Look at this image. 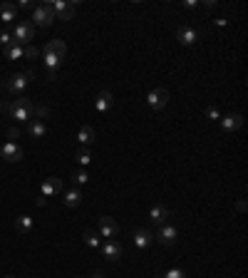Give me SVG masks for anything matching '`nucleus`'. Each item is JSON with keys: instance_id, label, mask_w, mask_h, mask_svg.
<instances>
[{"instance_id": "1", "label": "nucleus", "mask_w": 248, "mask_h": 278, "mask_svg": "<svg viewBox=\"0 0 248 278\" xmlns=\"http://www.w3.org/2000/svg\"><path fill=\"white\" fill-rule=\"evenodd\" d=\"M8 112H10V117H12L15 122H30L32 114H35V102L22 94V97L12 100V104L8 107Z\"/></svg>"}, {"instance_id": "2", "label": "nucleus", "mask_w": 248, "mask_h": 278, "mask_svg": "<svg viewBox=\"0 0 248 278\" xmlns=\"http://www.w3.org/2000/svg\"><path fill=\"white\" fill-rule=\"evenodd\" d=\"M10 35H12V42H15V45L25 48V45H30L32 38H35V25H32V22H18V25L10 30Z\"/></svg>"}, {"instance_id": "3", "label": "nucleus", "mask_w": 248, "mask_h": 278, "mask_svg": "<svg viewBox=\"0 0 248 278\" xmlns=\"http://www.w3.org/2000/svg\"><path fill=\"white\" fill-rule=\"evenodd\" d=\"M30 80H35V72H18V74L8 77L5 87H8V92H10V94L22 97V92H25V87H28V82H30Z\"/></svg>"}, {"instance_id": "4", "label": "nucleus", "mask_w": 248, "mask_h": 278, "mask_svg": "<svg viewBox=\"0 0 248 278\" xmlns=\"http://www.w3.org/2000/svg\"><path fill=\"white\" fill-rule=\"evenodd\" d=\"M32 20H35V25L48 28V25H52L58 18H55V10H52L48 2H42V5H35V8H32Z\"/></svg>"}, {"instance_id": "5", "label": "nucleus", "mask_w": 248, "mask_h": 278, "mask_svg": "<svg viewBox=\"0 0 248 278\" xmlns=\"http://www.w3.org/2000/svg\"><path fill=\"white\" fill-rule=\"evenodd\" d=\"M166 102H169V92H166L164 87H156V90H152V92L146 94V104H149L152 110H164Z\"/></svg>"}, {"instance_id": "6", "label": "nucleus", "mask_w": 248, "mask_h": 278, "mask_svg": "<svg viewBox=\"0 0 248 278\" xmlns=\"http://www.w3.org/2000/svg\"><path fill=\"white\" fill-rule=\"evenodd\" d=\"M176 238H179V231H176L172 224H164V226L159 228V234H156V241H159L162 246H174Z\"/></svg>"}, {"instance_id": "7", "label": "nucleus", "mask_w": 248, "mask_h": 278, "mask_svg": "<svg viewBox=\"0 0 248 278\" xmlns=\"http://www.w3.org/2000/svg\"><path fill=\"white\" fill-rule=\"evenodd\" d=\"M0 154H2L5 162H20L22 159V146L18 142H5L2 149H0Z\"/></svg>"}, {"instance_id": "8", "label": "nucleus", "mask_w": 248, "mask_h": 278, "mask_svg": "<svg viewBox=\"0 0 248 278\" xmlns=\"http://www.w3.org/2000/svg\"><path fill=\"white\" fill-rule=\"evenodd\" d=\"M100 234L110 241V238H114V236L120 234V224H117L112 216H102V218H100Z\"/></svg>"}, {"instance_id": "9", "label": "nucleus", "mask_w": 248, "mask_h": 278, "mask_svg": "<svg viewBox=\"0 0 248 278\" xmlns=\"http://www.w3.org/2000/svg\"><path fill=\"white\" fill-rule=\"evenodd\" d=\"M102 256H104L107 261H120V258H122V244L114 241V238L104 241V244H102Z\"/></svg>"}, {"instance_id": "10", "label": "nucleus", "mask_w": 248, "mask_h": 278, "mask_svg": "<svg viewBox=\"0 0 248 278\" xmlns=\"http://www.w3.org/2000/svg\"><path fill=\"white\" fill-rule=\"evenodd\" d=\"M62 192V179L58 176H50V179H45L42 182V186H40V196H52V194H60Z\"/></svg>"}, {"instance_id": "11", "label": "nucleus", "mask_w": 248, "mask_h": 278, "mask_svg": "<svg viewBox=\"0 0 248 278\" xmlns=\"http://www.w3.org/2000/svg\"><path fill=\"white\" fill-rule=\"evenodd\" d=\"M112 102H114V97H112V92L110 90H102L100 94H97V100H94V110L97 112H110V107H112Z\"/></svg>"}, {"instance_id": "12", "label": "nucleus", "mask_w": 248, "mask_h": 278, "mask_svg": "<svg viewBox=\"0 0 248 278\" xmlns=\"http://www.w3.org/2000/svg\"><path fill=\"white\" fill-rule=\"evenodd\" d=\"M132 238H134V246H136L139 251H146V248H149V244L154 241V236H152L146 228H136Z\"/></svg>"}, {"instance_id": "13", "label": "nucleus", "mask_w": 248, "mask_h": 278, "mask_svg": "<svg viewBox=\"0 0 248 278\" xmlns=\"http://www.w3.org/2000/svg\"><path fill=\"white\" fill-rule=\"evenodd\" d=\"M176 40H179L182 45H194V42L198 40V32H196L194 28L182 25V28H176Z\"/></svg>"}, {"instance_id": "14", "label": "nucleus", "mask_w": 248, "mask_h": 278, "mask_svg": "<svg viewBox=\"0 0 248 278\" xmlns=\"http://www.w3.org/2000/svg\"><path fill=\"white\" fill-rule=\"evenodd\" d=\"M149 218H152L154 224H166V218H172V208L156 204V206H152V211H149Z\"/></svg>"}, {"instance_id": "15", "label": "nucleus", "mask_w": 248, "mask_h": 278, "mask_svg": "<svg viewBox=\"0 0 248 278\" xmlns=\"http://www.w3.org/2000/svg\"><path fill=\"white\" fill-rule=\"evenodd\" d=\"M221 122V127L226 130V132H234V130H238L241 124H244V117L238 114V112H234V114H226L224 120H218Z\"/></svg>"}, {"instance_id": "16", "label": "nucleus", "mask_w": 248, "mask_h": 278, "mask_svg": "<svg viewBox=\"0 0 248 278\" xmlns=\"http://www.w3.org/2000/svg\"><path fill=\"white\" fill-rule=\"evenodd\" d=\"M28 132L35 139H42L48 134V124H45L42 120H30V122H28Z\"/></svg>"}, {"instance_id": "17", "label": "nucleus", "mask_w": 248, "mask_h": 278, "mask_svg": "<svg viewBox=\"0 0 248 278\" xmlns=\"http://www.w3.org/2000/svg\"><path fill=\"white\" fill-rule=\"evenodd\" d=\"M42 52H48V55H55V58H64V52H67V45L62 42V40H50L48 45H45V50Z\"/></svg>"}, {"instance_id": "18", "label": "nucleus", "mask_w": 248, "mask_h": 278, "mask_svg": "<svg viewBox=\"0 0 248 278\" xmlns=\"http://www.w3.org/2000/svg\"><path fill=\"white\" fill-rule=\"evenodd\" d=\"M94 139H97V134H94V130L92 127H80V132H77V142L80 144H84V146H90V144H94Z\"/></svg>"}, {"instance_id": "19", "label": "nucleus", "mask_w": 248, "mask_h": 278, "mask_svg": "<svg viewBox=\"0 0 248 278\" xmlns=\"http://www.w3.org/2000/svg\"><path fill=\"white\" fill-rule=\"evenodd\" d=\"M15 15H18V5H12V2H2L0 5V20L2 22H12Z\"/></svg>"}, {"instance_id": "20", "label": "nucleus", "mask_w": 248, "mask_h": 278, "mask_svg": "<svg viewBox=\"0 0 248 278\" xmlns=\"http://www.w3.org/2000/svg\"><path fill=\"white\" fill-rule=\"evenodd\" d=\"M84 244H87L90 248H100V246H102V241H100V234H97L94 228H87V231H84Z\"/></svg>"}, {"instance_id": "21", "label": "nucleus", "mask_w": 248, "mask_h": 278, "mask_svg": "<svg viewBox=\"0 0 248 278\" xmlns=\"http://www.w3.org/2000/svg\"><path fill=\"white\" fill-rule=\"evenodd\" d=\"M80 202H82V194H80L77 189H72V192H67V194H64V206H67V208L80 206Z\"/></svg>"}, {"instance_id": "22", "label": "nucleus", "mask_w": 248, "mask_h": 278, "mask_svg": "<svg viewBox=\"0 0 248 278\" xmlns=\"http://www.w3.org/2000/svg\"><path fill=\"white\" fill-rule=\"evenodd\" d=\"M2 55H5V60H20V58H22V48L12 42V45H8V48L2 50Z\"/></svg>"}, {"instance_id": "23", "label": "nucleus", "mask_w": 248, "mask_h": 278, "mask_svg": "<svg viewBox=\"0 0 248 278\" xmlns=\"http://www.w3.org/2000/svg\"><path fill=\"white\" fill-rule=\"evenodd\" d=\"M42 62H45V68H48V72H58V68H60V58H55V55H48V52H42Z\"/></svg>"}, {"instance_id": "24", "label": "nucleus", "mask_w": 248, "mask_h": 278, "mask_svg": "<svg viewBox=\"0 0 248 278\" xmlns=\"http://www.w3.org/2000/svg\"><path fill=\"white\" fill-rule=\"evenodd\" d=\"M40 55H42V50H40L38 45H25V48H22V58H25V60H38Z\"/></svg>"}, {"instance_id": "25", "label": "nucleus", "mask_w": 248, "mask_h": 278, "mask_svg": "<svg viewBox=\"0 0 248 278\" xmlns=\"http://www.w3.org/2000/svg\"><path fill=\"white\" fill-rule=\"evenodd\" d=\"M15 228L22 231V234H28V231L32 228V218H30V216H18V218H15Z\"/></svg>"}, {"instance_id": "26", "label": "nucleus", "mask_w": 248, "mask_h": 278, "mask_svg": "<svg viewBox=\"0 0 248 278\" xmlns=\"http://www.w3.org/2000/svg\"><path fill=\"white\" fill-rule=\"evenodd\" d=\"M74 162H77L80 166H90V164H92V154H90V152H80V154L74 156Z\"/></svg>"}, {"instance_id": "27", "label": "nucleus", "mask_w": 248, "mask_h": 278, "mask_svg": "<svg viewBox=\"0 0 248 278\" xmlns=\"http://www.w3.org/2000/svg\"><path fill=\"white\" fill-rule=\"evenodd\" d=\"M87 182H90V174H87V172H82V169H80V172H74V184H80V186H82V184H87Z\"/></svg>"}, {"instance_id": "28", "label": "nucleus", "mask_w": 248, "mask_h": 278, "mask_svg": "<svg viewBox=\"0 0 248 278\" xmlns=\"http://www.w3.org/2000/svg\"><path fill=\"white\" fill-rule=\"evenodd\" d=\"M0 45H2V50H5L8 45H12V35H10V30H2V32H0Z\"/></svg>"}, {"instance_id": "29", "label": "nucleus", "mask_w": 248, "mask_h": 278, "mask_svg": "<svg viewBox=\"0 0 248 278\" xmlns=\"http://www.w3.org/2000/svg\"><path fill=\"white\" fill-rule=\"evenodd\" d=\"M164 278H186V274L182 268H169V271L164 274Z\"/></svg>"}, {"instance_id": "30", "label": "nucleus", "mask_w": 248, "mask_h": 278, "mask_svg": "<svg viewBox=\"0 0 248 278\" xmlns=\"http://www.w3.org/2000/svg\"><path fill=\"white\" fill-rule=\"evenodd\" d=\"M35 114H38L40 120H48V117H50V110H48V107H35Z\"/></svg>"}, {"instance_id": "31", "label": "nucleus", "mask_w": 248, "mask_h": 278, "mask_svg": "<svg viewBox=\"0 0 248 278\" xmlns=\"http://www.w3.org/2000/svg\"><path fill=\"white\" fill-rule=\"evenodd\" d=\"M206 117H208V120H221V114H218L216 107H208V110H206Z\"/></svg>"}, {"instance_id": "32", "label": "nucleus", "mask_w": 248, "mask_h": 278, "mask_svg": "<svg viewBox=\"0 0 248 278\" xmlns=\"http://www.w3.org/2000/svg\"><path fill=\"white\" fill-rule=\"evenodd\" d=\"M8 139H12V142L20 139V130H18V127H10V130H8Z\"/></svg>"}, {"instance_id": "33", "label": "nucleus", "mask_w": 248, "mask_h": 278, "mask_svg": "<svg viewBox=\"0 0 248 278\" xmlns=\"http://www.w3.org/2000/svg\"><path fill=\"white\" fill-rule=\"evenodd\" d=\"M18 8H28V10H32V2H30V0H20Z\"/></svg>"}, {"instance_id": "34", "label": "nucleus", "mask_w": 248, "mask_h": 278, "mask_svg": "<svg viewBox=\"0 0 248 278\" xmlns=\"http://www.w3.org/2000/svg\"><path fill=\"white\" fill-rule=\"evenodd\" d=\"M92 278H102V274H100V271H97V274H94V276H92Z\"/></svg>"}, {"instance_id": "35", "label": "nucleus", "mask_w": 248, "mask_h": 278, "mask_svg": "<svg viewBox=\"0 0 248 278\" xmlns=\"http://www.w3.org/2000/svg\"><path fill=\"white\" fill-rule=\"evenodd\" d=\"M5 278H15V276H5Z\"/></svg>"}]
</instances>
